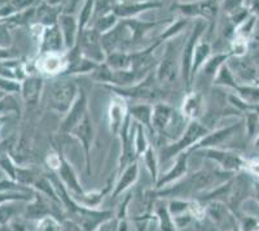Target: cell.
<instances>
[{"instance_id": "1", "label": "cell", "mask_w": 259, "mask_h": 231, "mask_svg": "<svg viewBox=\"0 0 259 231\" xmlns=\"http://www.w3.org/2000/svg\"><path fill=\"white\" fill-rule=\"evenodd\" d=\"M75 94H77V86L74 85V82L65 81V82L56 83L52 91L53 108L59 112H66L71 107Z\"/></svg>"}, {"instance_id": "2", "label": "cell", "mask_w": 259, "mask_h": 231, "mask_svg": "<svg viewBox=\"0 0 259 231\" xmlns=\"http://www.w3.org/2000/svg\"><path fill=\"white\" fill-rule=\"evenodd\" d=\"M206 134V129L203 128L202 125L197 124V122H193V124L189 125L188 130L186 133L183 134V136L180 138V140L175 144L170 145L168 148H166L165 153L162 156V159L165 160V159H168V157L174 156L177 152L182 151V149H186L187 147L193 144L196 140H198L201 136H203Z\"/></svg>"}, {"instance_id": "3", "label": "cell", "mask_w": 259, "mask_h": 231, "mask_svg": "<svg viewBox=\"0 0 259 231\" xmlns=\"http://www.w3.org/2000/svg\"><path fill=\"white\" fill-rule=\"evenodd\" d=\"M177 54L172 47L167 50L165 59L161 62L158 69V80L163 83H174L177 81Z\"/></svg>"}, {"instance_id": "4", "label": "cell", "mask_w": 259, "mask_h": 231, "mask_svg": "<svg viewBox=\"0 0 259 231\" xmlns=\"http://www.w3.org/2000/svg\"><path fill=\"white\" fill-rule=\"evenodd\" d=\"M82 47L85 55L92 59H96L97 61L103 60V52H101L100 43H99V38H97L96 33L94 30H87L83 34L82 38Z\"/></svg>"}, {"instance_id": "5", "label": "cell", "mask_w": 259, "mask_h": 231, "mask_svg": "<svg viewBox=\"0 0 259 231\" xmlns=\"http://www.w3.org/2000/svg\"><path fill=\"white\" fill-rule=\"evenodd\" d=\"M203 26L200 25L194 29L193 34H192L191 39L189 42L187 43V47L184 50V57H183V78L184 81H188V75H189V70H191V62L192 59H193V55H194V43L197 41V38L200 36L201 31H202Z\"/></svg>"}, {"instance_id": "6", "label": "cell", "mask_w": 259, "mask_h": 231, "mask_svg": "<svg viewBox=\"0 0 259 231\" xmlns=\"http://www.w3.org/2000/svg\"><path fill=\"white\" fill-rule=\"evenodd\" d=\"M171 115H172L171 107H168L166 104H158L156 109H154L153 115H152V121H153L154 128L159 131L166 129V126H167L171 120Z\"/></svg>"}, {"instance_id": "7", "label": "cell", "mask_w": 259, "mask_h": 231, "mask_svg": "<svg viewBox=\"0 0 259 231\" xmlns=\"http://www.w3.org/2000/svg\"><path fill=\"white\" fill-rule=\"evenodd\" d=\"M207 156L211 157L212 160L218 161L222 164L224 169H236L237 166L241 164V161L239 160V157L236 155L230 153V152H218V151H210L207 152Z\"/></svg>"}, {"instance_id": "8", "label": "cell", "mask_w": 259, "mask_h": 231, "mask_svg": "<svg viewBox=\"0 0 259 231\" xmlns=\"http://www.w3.org/2000/svg\"><path fill=\"white\" fill-rule=\"evenodd\" d=\"M83 108H84V96H80L79 100L74 104L73 110H71L70 114H69L68 120L65 121L64 124L65 130H70V129H74L75 126H77L78 122H79L80 120L83 119V115H84V110H83Z\"/></svg>"}, {"instance_id": "9", "label": "cell", "mask_w": 259, "mask_h": 231, "mask_svg": "<svg viewBox=\"0 0 259 231\" xmlns=\"http://www.w3.org/2000/svg\"><path fill=\"white\" fill-rule=\"evenodd\" d=\"M74 129H75L77 135L82 139L83 144H84L85 147V151H89L90 143H91V138H92V128H91V122H90L89 115L87 114L83 115V119L78 122V125Z\"/></svg>"}, {"instance_id": "10", "label": "cell", "mask_w": 259, "mask_h": 231, "mask_svg": "<svg viewBox=\"0 0 259 231\" xmlns=\"http://www.w3.org/2000/svg\"><path fill=\"white\" fill-rule=\"evenodd\" d=\"M60 24H61V29H62V34H64V39L65 43L68 47H71L73 46L74 42V34H75V20H74L71 16H61L60 17Z\"/></svg>"}, {"instance_id": "11", "label": "cell", "mask_w": 259, "mask_h": 231, "mask_svg": "<svg viewBox=\"0 0 259 231\" xmlns=\"http://www.w3.org/2000/svg\"><path fill=\"white\" fill-rule=\"evenodd\" d=\"M201 109H202V99L198 94L188 96L184 101V105H183L184 113L191 119H196L197 115H200Z\"/></svg>"}, {"instance_id": "12", "label": "cell", "mask_w": 259, "mask_h": 231, "mask_svg": "<svg viewBox=\"0 0 259 231\" xmlns=\"http://www.w3.org/2000/svg\"><path fill=\"white\" fill-rule=\"evenodd\" d=\"M186 155H183V156L179 157V160H178L177 165L172 168V170L170 172V174L166 175L165 178H163V181H162V183H167V182H171L174 181V179H177V178H179L180 175L184 174L187 170V160H186Z\"/></svg>"}, {"instance_id": "13", "label": "cell", "mask_w": 259, "mask_h": 231, "mask_svg": "<svg viewBox=\"0 0 259 231\" xmlns=\"http://www.w3.org/2000/svg\"><path fill=\"white\" fill-rule=\"evenodd\" d=\"M136 175H138V165H136V164H134V165L130 166L128 169L126 170V173H124L123 177H122V181L119 182V184H118L117 191H115V195L119 192H122V191H123L126 187H128L130 184L133 183V182L135 181Z\"/></svg>"}, {"instance_id": "14", "label": "cell", "mask_w": 259, "mask_h": 231, "mask_svg": "<svg viewBox=\"0 0 259 231\" xmlns=\"http://www.w3.org/2000/svg\"><path fill=\"white\" fill-rule=\"evenodd\" d=\"M61 175H62V179L66 182V184L70 187L71 190H75L77 192H80L79 184H78L77 179H75V177H74L73 172H71L70 169V166L65 163V161H62L61 163Z\"/></svg>"}, {"instance_id": "15", "label": "cell", "mask_w": 259, "mask_h": 231, "mask_svg": "<svg viewBox=\"0 0 259 231\" xmlns=\"http://www.w3.org/2000/svg\"><path fill=\"white\" fill-rule=\"evenodd\" d=\"M62 68V60L57 55H48L43 59V69L48 73H55Z\"/></svg>"}, {"instance_id": "16", "label": "cell", "mask_w": 259, "mask_h": 231, "mask_svg": "<svg viewBox=\"0 0 259 231\" xmlns=\"http://www.w3.org/2000/svg\"><path fill=\"white\" fill-rule=\"evenodd\" d=\"M210 52V47L207 43H201L197 46V48L194 50V57H193V71L197 70L198 66L201 65V62L206 59V56Z\"/></svg>"}, {"instance_id": "17", "label": "cell", "mask_w": 259, "mask_h": 231, "mask_svg": "<svg viewBox=\"0 0 259 231\" xmlns=\"http://www.w3.org/2000/svg\"><path fill=\"white\" fill-rule=\"evenodd\" d=\"M109 65L115 69H126L127 66L131 65V57L128 55L123 54H114L108 59Z\"/></svg>"}, {"instance_id": "18", "label": "cell", "mask_w": 259, "mask_h": 231, "mask_svg": "<svg viewBox=\"0 0 259 231\" xmlns=\"http://www.w3.org/2000/svg\"><path fill=\"white\" fill-rule=\"evenodd\" d=\"M131 112H133V114L140 122H143L145 125L150 124V120H152V110H150V107H148V105H138V107L131 108Z\"/></svg>"}, {"instance_id": "19", "label": "cell", "mask_w": 259, "mask_h": 231, "mask_svg": "<svg viewBox=\"0 0 259 231\" xmlns=\"http://www.w3.org/2000/svg\"><path fill=\"white\" fill-rule=\"evenodd\" d=\"M119 103H113L112 108H110V119H112V128L113 130H117L121 125L122 117H123V109Z\"/></svg>"}, {"instance_id": "20", "label": "cell", "mask_w": 259, "mask_h": 231, "mask_svg": "<svg viewBox=\"0 0 259 231\" xmlns=\"http://www.w3.org/2000/svg\"><path fill=\"white\" fill-rule=\"evenodd\" d=\"M47 46L50 50L53 51L59 50L60 46H61V35L56 29H53L47 35Z\"/></svg>"}, {"instance_id": "21", "label": "cell", "mask_w": 259, "mask_h": 231, "mask_svg": "<svg viewBox=\"0 0 259 231\" xmlns=\"http://www.w3.org/2000/svg\"><path fill=\"white\" fill-rule=\"evenodd\" d=\"M39 231H59V225L55 219L46 218L39 225Z\"/></svg>"}]
</instances>
